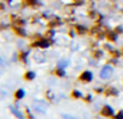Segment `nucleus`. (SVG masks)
Wrapping results in <instances>:
<instances>
[{
    "mask_svg": "<svg viewBox=\"0 0 123 119\" xmlns=\"http://www.w3.org/2000/svg\"><path fill=\"white\" fill-rule=\"evenodd\" d=\"M12 111H13V113H15V114H16V115L18 117V118H20V119H23V115H22V114H20V113H19V112H18L17 109H15V108H12Z\"/></svg>",
    "mask_w": 123,
    "mask_h": 119,
    "instance_id": "f257e3e1",
    "label": "nucleus"
}]
</instances>
